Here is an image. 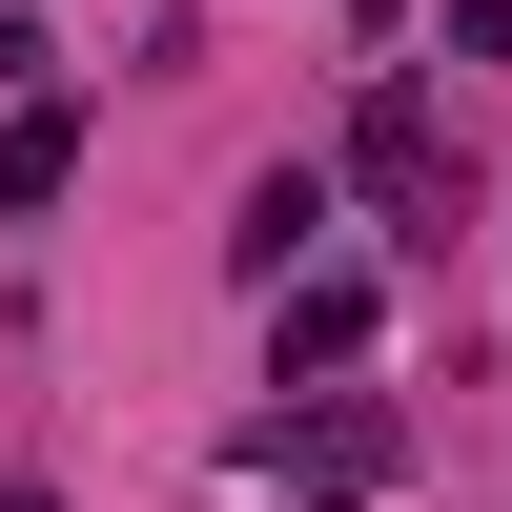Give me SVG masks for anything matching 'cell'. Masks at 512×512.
<instances>
[{
	"label": "cell",
	"instance_id": "277c9868",
	"mask_svg": "<svg viewBox=\"0 0 512 512\" xmlns=\"http://www.w3.org/2000/svg\"><path fill=\"white\" fill-rule=\"evenodd\" d=\"M349 21H390V0H349Z\"/></svg>",
	"mask_w": 512,
	"mask_h": 512
},
{
	"label": "cell",
	"instance_id": "7a4b0ae2",
	"mask_svg": "<svg viewBox=\"0 0 512 512\" xmlns=\"http://www.w3.org/2000/svg\"><path fill=\"white\" fill-rule=\"evenodd\" d=\"M369 185H390V226H410V246H451V164H431V123H410V103L369 123Z\"/></svg>",
	"mask_w": 512,
	"mask_h": 512
},
{
	"label": "cell",
	"instance_id": "5b68a950",
	"mask_svg": "<svg viewBox=\"0 0 512 512\" xmlns=\"http://www.w3.org/2000/svg\"><path fill=\"white\" fill-rule=\"evenodd\" d=\"M0 512H41V492H0Z\"/></svg>",
	"mask_w": 512,
	"mask_h": 512
},
{
	"label": "cell",
	"instance_id": "3957f363",
	"mask_svg": "<svg viewBox=\"0 0 512 512\" xmlns=\"http://www.w3.org/2000/svg\"><path fill=\"white\" fill-rule=\"evenodd\" d=\"M62 164H82V123H62V103H21V123H0V205H62Z\"/></svg>",
	"mask_w": 512,
	"mask_h": 512
},
{
	"label": "cell",
	"instance_id": "6da1fadb",
	"mask_svg": "<svg viewBox=\"0 0 512 512\" xmlns=\"http://www.w3.org/2000/svg\"><path fill=\"white\" fill-rule=\"evenodd\" d=\"M267 472L287 492H369L390 472V410H308V431H267Z\"/></svg>",
	"mask_w": 512,
	"mask_h": 512
}]
</instances>
